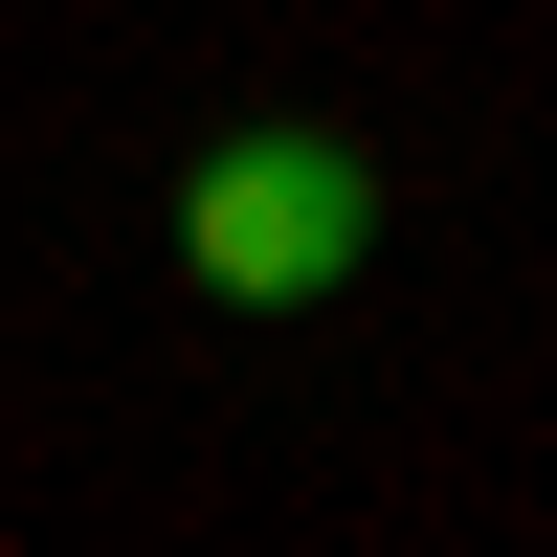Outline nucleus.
<instances>
[{
	"label": "nucleus",
	"instance_id": "1",
	"mask_svg": "<svg viewBox=\"0 0 557 557\" xmlns=\"http://www.w3.org/2000/svg\"><path fill=\"white\" fill-rule=\"evenodd\" d=\"M357 246H380V178H357V134H223L201 178H178V268H201L223 312H312L357 290Z\"/></svg>",
	"mask_w": 557,
	"mask_h": 557
}]
</instances>
